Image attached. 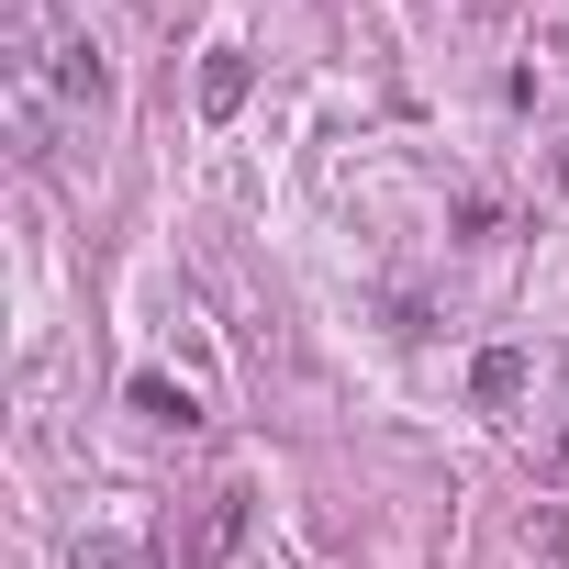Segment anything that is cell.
Returning a JSON list of instances; mask_svg holds the SVG:
<instances>
[{
	"label": "cell",
	"instance_id": "cell-1",
	"mask_svg": "<svg viewBox=\"0 0 569 569\" xmlns=\"http://www.w3.org/2000/svg\"><path fill=\"white\" fill-rule=\"evenodd\" d=\"M525 380H536V358L525 347H480V369H469V391L502 413V402H525Z\"/></svg>",
	"mask_w": 569,
	"mask_h": 569
},
{
	"label": "cell",
	"instance_id": "cell-2",
	"mask_svg": "<svg viewBox=\"0 0 569 569\" xmlns=\"http://www.w3.org/2000/svg\"><path fill=\"white\" fill-rule=\"evenodd\" d=\"M123 402H134V413H146V425H179V436H190V425H201V402H190V391H179V380H157V369H134V380H123Z\"/></svg>",
	"mask_w": 569,
	"mask_h": 569
},
{
	"label": "cell",
	"instance_id": "cell-3",
	"mask_svg": "<svg viewBox=\"0 0 569 569\" xmlns=\"http://www.w3.org/2000/svg\"><path fill=\"white\" fill-rule=\"evenodd\" d=\"M146 558H157V547H146V536H123V525H101V536H79V547H68V569H146Z\"/></svg>",
	"mask_w": 569,
	"mask_h": 569
},
{
	"label": "cell",
	"instance_id": "cell-4",
	"mask_svg": "<svg viewBox=\"0 0 569 569\" xmlns=\"http://www.w3.org/2000/svg\"><path fill=\"white\" fill-rule=\"evenodd\" d=\"M246 101V46H212L201 57V112H234Z\"/></svg>",
	"mask_w": 569,
	"mask_h": 569
},
{
	"label": "cell",
	"instance_id": "cell-5",
	"mask_svg": "<svg viewBox=\"0 0 569 569\" xmlns=\"http://www.w3.org/2000/svg\"><path fill=\"white\" fill-rule=\"evenodd\" d=\"M234 536H246V491H212V513H201V547H190V558H223Z\"/></svg>",
	"mask_w": 569,
	"mask_h": 569
},
{
	"label": "cell",
	"instance_id": "cell-6",
	"mask_svg": "<svg viewBox=\"0 0 569 569\" xmlns=\"http://www.w3.org/2000/svg\"><path fill=\"white\" fill-rule=\"evenodd\" d=\"M536 480H569V425H558V436L536 447Z\"/></svg>",
	"mask_w": 569,
	"mask_h": 569
}]
</instances>
